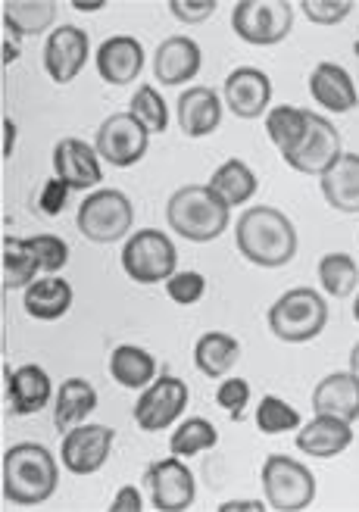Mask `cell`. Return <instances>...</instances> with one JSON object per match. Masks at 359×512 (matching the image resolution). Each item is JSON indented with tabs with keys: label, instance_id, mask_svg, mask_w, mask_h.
<instances>
[{
	"label": "cell",
	"instance_id": "6da1fadb",
	"mask_svg": "<svg viewBox=\"0 0 359 512\" xmlns=\"http://www.w3.org/2000/svg\"><path fill=\"white\" fill-rule=\"evenodd\" d=\"M238 250L247 263L278 269L294 260L297 253V232L294 222L275 207H250L235 228Z\"/></svg>",
	"mask_w": 359,
	"mask_h": 512
},
{
	"label": "cell",
	"instance_id": "7a4b0ae2",
	"mask_svg": "<svg viewBox=\"0 0 359 512\" xmlns=\"http://www.w3.org/2000/svg\"><path fill=\"white\" fill-rule=\"evenodd\" d=\"M57 491V459L41 444H16L4 453V497L16 506H38Z\"/></svg>",
	"mask_w": 359,
	"mask_h": 512
},
{
	"label": "cell",
	"instance_id": "3957f363",
	"mask_svg": "<svg viewBox=\"0 0 359 512\" xmlns=\"http://www.w3.org/2000/svg\"><path fill=\"white\" fill-rule=\"evenodd\" d=\"M166 219L185 241L207 244L228 228V207L207 185H185L169 197Z\"/></svg>",
	"mask_w": 359,
	"mask_h": 512
},
{
	"label": "cell",
	"instance_id": "277c9868",
	"mask_svg": "<svg viewBox=\"0 0 359 512\" xmlns=\"http://www.w3.org/2000/svg\"><path fill=\"white\" fill-rule=\"evenodd\" d=\"M325 322H328V303L313 288H294L285 297H278L269 310L272 335L288 344H306L319 338Z\"/></svg>",
	"mask_w": 359,
	"mask_h": 512
},
{
	"label": "cell",
	"instance_id": "5b68a950",
	"mask_svg": "<svg viewBox=\"0 0 359 512\" xmlns=\"http://www.w3.org/2000/svg\"><path fill=\"white\" fill-rule=\"evenodd\" d=\"M175 266H178L175 244L163 232H157V228H141L122 247V269L138 285L169 281L175 275Z\"/></svg>",
	"mask_w": 359,
	"mask_h": 512
},
{
	"label": "cell",
	"instance_id": "8992f818",
	"mask_svg": "<svg viewBox=\"0 0 359 512\" xmlns=\"http://www.w3.org/2000/svg\"><path fill=\"white\" fill-rule=\"evenodd\" d=\"M263 491L272 509L300 512L316 500V478L297 459L272 453L263 463Z\"/></svg>",
	"mask_w": 359,
	"mask_h": 512
},
{
	"label": "cell",
	"instance_id": "52a82bcc",
	"mask_svg": "<svg viewBox=\"0 0 359 512\" xmlns=\"http://www.w3.org/2000/svg\"><path fill=\"white\" fill-rule=\"evenodd\" d=\"M79 232L94 244H113L132 232L135 207L122 191H94L79 207Z\"/></svg>",
	"mask_w": 359,
	"mask_h": 512
},
{
	"label": "cell",
	"instance_id": "ba28073f",
	"mask_svg": "<svg viewBox=\"0 0 359 512\" xmlns=\"http://www.w3.org/2000/svg\"><path fill=\"white\" fill-rule=\"evenodd\" d=\"M294 25L288 0H241L232 10V29L241 41L256 47H272L285 41Z\"/></svg>",
	"mask_w": 359,
	"mask_h": 512
},
{
	"label": "cell",
	"instance_id": "9c48e42d",
	"mask_svg": "<svg viewBox=\"0 0 359 512\" xmlns=\"http://www.w3.org/2000/svg\"><path fill=\"white\" fill-rule=\"evenodd\" d=\"M188 406V384L175 375H160L135 403V425L141 431H166Z\"/></svg>",
	"mask_w": 359,
	"mask_h": 512
},
{
	"label": "cell",
	"instance_id": "30bf717a",
	"mask_svg": "<svg viewBox=\"0 0 359 512\" xmlns=\"http://www.w3.org/2000/svg\"><path fill=\"white\" fill-rule=\"evenodd\" d=\"M147 128L132 113L110 116L97 132V157H104L116 169H128L144 160Z\"/></svg>",
	"mask_w": 359,
	"mask_h": 512
},
{
	"label": "cell",
	"instance_id": "8fae6325",
	"mask_svg": "<svg viewBox=\"0 0 359 512\" xmlns=\"http://www.w3.org/2000/svg\"><path fill=\"white\" fill-rule=\"evenodd\" d=\"M144 481H147L153 506H157L160 512H185L194 503V494H197L194 475L175 453L169 459L153 463L144 472Z\"/></svg>",
	"mask_w": 359,
	"mask_h": 512
},
{
	"label": "cell",
	"instance_id": "7c38bea8",
	"mask_svg": "<svg viewBox=\"0 0 359 512\" xmlns=\"http://www.w3.org/2000/svg\"><path fill=\"white\" fill-rule=\"evenodd\" d=\"M113 441L116 434L107 425H79L63 438L60 459L72 475H94L97 469H104Z\"/></svg>",
	"mask_w": 359,
	"mask_h": 512
},
{
	"label": "cell",
	"instance_id": "4fadbf2b",
	"mask_svg": "<svg viewBox=\"0 0 359 512\" xmlns=\"http://www.w3.org/2000/svg\"><path fill=\"white\" fill-rule=\"evenodd\" d=\"M341 160V135L325 116H310V132H306L303 144L285 160L291 169L303 175H325L331 166Z\"/></svg>",
	"mask_w": 359,
	"mask_h": 512
},
{
	"label": "cell",
	"instance_id": "5bb4252c",
	"mask_svg": "<svg viewBox=\"0 0 359 512\" xmlns=\"http://www.w3.org/2000/svg\"><path fill=\"white\" fill-rule=\"evenodd\" d=\"M88 60V35L79 25H60L44 44V69L57 85H69Z\"/></svg>",
	"mask_w": 359,
	"mask_h": 512
},
{
	"label": "cell",
	"instance_id": "9a60e30c",
	"mask_svg": "<svg viewBox=\"0 0 359 512\" xmlns=\"http://www.w3.org/2000/svg\"><path fill=\"white\" fill-rule=\"evenodd\" d=\"M269 100L272 82L260 69L241 66L225 79V107L241 119H260L269 110Z\"/></svg>",
	"mask_w": 359,
	"mask_h": 512
},
{
	"label": "cell",
	"instance_id": "2e32d148",
	"mask_svg": "<svg viewBox=\"0 0 359 512\" xmlns=\"http://www.w3.org/2000/svg\"><path fill=\"white\" fill-rule=\"evenodd\" d=\"M144 69V47L132 35H116L100 44L97 50V72L110 85H128L135 82Z\"/></svg>",
	"mask_w": 359,
	"mask_h": 512
},
{
	"label": "cell",
	"instance_id": "e0dca14e",
	"mask_svg": "<svg viewBox=\"0 0 359 512\" xmlns=\"http://www.w3.org/2000/svg\"><path fill=\"white\" fill-rule=\"evenodd\" d=\"M54 172L69 188L79 191L104 182V169L97 163V153L79 138H66L54 147Z\"/></svg>",
	"mask_w": 359,
	"mask_h": 512
},
{
	"label": "cell",
	"instance_id": "ac0fdd59",
	"mask_svg": "<svg viewBox=\"0 0 359 512\" xmlns=\"http://www.w3.org/2000/svg\"><path fill=\"white\" fill-rule=\"evenodd\" d=\"M200 63L203 60H200L197 41H191L185 35H175L157 47V57H153V75H157L160 85H182V82H191L200 72Z\"/></svg>",
	"mask_w": 359,
	"mask_h": 512
},
{
	"label": "cell",
	"instance_id": "d6986e66",
	"mask_svg": "<svg viewBox=\"0 0 359 512\" xmlns=\"http://www.w3.org/2000/svg\"><path fill=\"white\" fill-rule=\"evenodd\" d=\"M316 416H335L341 422L359 419V378L353 372H335L319 381L313 391Z\"/></svg>",
	"mask_w": 359,
	"mask_h": 512
},
{
	"label": "cell",
	"instance_id": "ffe728a7",
	"mask_svg": "<svg viewBox=\"0 0 359 512\" xmlns=\"http://www.w3.org/2000/svg\"><path fill=\"white\" fill-rule=\"evenodd\" d=\"M54 384L41 366H22L16 372H7V400L16 416H35L50 403Z\"/></svg>",
	"mask_w": 359,
	"mask_h": 512
},
{
	"label": "cell",
	"instance_id": "44dd1931",
	"mask_svg": "<svg viewBox=\"0 0 359 512\" xmlns=\"http://www.w3.org/2000/svg\"><path fill=\"white\" fill-rule=\"evenodd\" d=\"M222 122V104L213 88H188L178 97V125L188 138H203L213 135Z\"/></svg>",
	"mask_w": 359,
	"mask_h": 512
},
{
	"label": "cell",
	"instance_id": "7402d4cb",
	"mask_svg": "<svg viewBox=\"0 0 359 512\" xmlns=\"http://www.w3.org/2000/svg\"><path fill=\"white\" fill-rule=\"evenodd\" d=\"M310 94L316 104L331 113H350L359 100V91L350 79V72L335 63H319L310 75Z\"/></svg>",
	"mask_w": 359,
	"mask_h": 512
},
{
	"label": "cell",
	"instance_id": "603a6c76",
	"mask_svg": "<svg viewBox=\"0 0 359 512\" xmlns=\"http://www.w3.org/2000/svg\"><path fill=\"white\" fill-rule=\"evenodd\" d=\"M353 444V431H350V422H341L335 416H316L310 425H306L300 434H297V447L310 456H319V459H331L344 453L347 447Z\"/></svg>",
	"mask_w": 359,
	"mask_h": 512
},
{
	"label": "cell",
	"instance_id": "cb8c5ba5",
	"mask_svg": "<svg viewBox=\"0 0 359 512\" xmlns=\"http://www.w3.org/2000/svg\"><path fill=\"white\" fill-rule=\"evenodd\" d=\"M322 194L328 207L359 213V153H341V160L322 175Z\"/></svg>",
	"mask_w": 359,
	"mask_h": 512
},
{
	"label": "cell",
	"instance_id": "d4e9b609",
	"mask_svg": "<svg viewBox=\"0 0 359 512\" xmlns=\"http://www.w3.org/2000/svg\"><path fill=\"white\" fill-rule=\"evenodd\" d=\"M25 313L32 319H41V322H54V319H63L72 306V288L69 281L63 278H41V281H32L29 288H25Z\"/></svg>",
	"mask_w": 359,
	"mask_h": 512
},
{
	"label": "cell",
	"instance_id": "484cf974",
	"mask_svg": "<svg viewBox=\"0 0 359 512\" xmlns=\"http://www.w3.org/2000/svg\"><path fill=\"white\" fill-rule=\"evenodd\" d=\"M97 409V391L91 388V381L85 378H66L57 391L54 403V425L60 431H69L75 425H82Z\"/></svg>",
	"mask_w": 359,
	"mask_h": 512
},
{
	"label": "cell",
	"instance_id": "4316f807",
	"mask_svg": "<svg viewBox=\"0 0 359 512\" xmlns=\"http://www.w3.org/2000/svg\"><path fill=\"white\" fill-rule=\"evenodd\" d=\"M310 116H313L310 110L288 107V104L269 110V116H266V132H269L272 144L278 147V153L285 160L303 144L306 132H310Z\"/></svg>",
	"mask_w": 359,
	"mask_h": 512
},
{
	"label": "cell",
	"instance_id": "83f0119b",
	"mask_svg": "<svg viewBox=\"0 0 359 512\" xmlns=\"http://www.w3.org/2000/svg\"><path fill=\"white\" fill-rule=\"evenodd\" d=\"M110 375H113V381L122 384V388L138 391L157 378V360L135 344H122L110 353Z\"/></svg>",
	"mask_w": 359,
	"mask_h": 512
},
{
	"label": "cell",
	"instance_id": "f1b7e54d",
	"mask_svg": "<svg viewBox=\"0 0 359 512\" xmlns=\"http://www.w3.org/2000/svg\"><path fill=\"white\" fill-rule=\"evenodd\" d=\"M241 360V344L225 331H207L194 347V363L207 378H222Z\"/></svg>",
	"mask_w": 359,
	"mask_h": 512
},
{
	"label": "cell",
	"instance_id": "f546056e",
	"mask_svg": "<svg viewBox=\"0 0 359 512\" xmlns=\"http://www.w3.org/2000/svg\"><path fill=\"white\" fill-rule=\"evenodd\" d=\"M57 16L54 0H7L4 4V25L13 32V38H29L50 29Z\"/></svg>",
	"mask_w": 359,
	"mask_h": 512
},
{
	"label": "cell",
	"instance_id": "4dcf8cb0",
	"mask_svg": "<svg viewBox=\"0 0 359 512\" xmlns=\"http://www.w3.org/2000/svg\"><path fill=\"white\" fill-rule=\"evenodd\" d=\"M228 210L232 207H241V203H247L253 194H256V175L247 163L241 160H228L222 163L213 178H210V185H207Z\"/></svg>",
	"mask_w": 359,
	"mask_h": 512
},
{
	"label": "cell",
	"instance_id": "1f68e13d",
	"mask_svg": "<svg viewBox=\"0 0 359 512\" xmlns=\"http://www.w3.org/2000/svg\"><path fill=\"white\" fill-rule=\"evenodd\" d=\"M41 269L38 253L29 241L4 238V285L13 288H29L35 281V272Z\"/></svg>",
	"mask_w": 359,
	"mask_h": 512
},
{
	"label": "cell",
	"instance_id": "d6a6232c",
	"mask_svg": "<svg viewBox=\"0 0 359 512\" xmlns=\"http://www.w3.org/2000/svg\"><path fill=\"white\" fill-rule=\"evenodd\" d=\"M319 281L331 297H350L359 285V269L353 256L347 253H328L319 263Z\"/></svg>",
	"mask_w": 359,
	"mask_h": 512
},
{
	"label": "cell",
	"instance_id": "836d02e7",
	"mask_svg": "<svg viewBox=\"0 0 359 512\" xmlns=\"http://www.w3.org/2000/svg\"><path fill=\"white\" fill-rule=\"evenodd\" d=\"M216 444H219L216 425L207 422V419H200V416H194V419H185L182 425H178V431L172 434V441H169V450L175 456H197V453L210 450Z\"/></svg>",
	"mask_w": 359,
	"mask_h": 512
},
{
	"label": "cell",
	"instance_id": "e575fe53",
	"mask_svg": "<svg viewBox=\"0 0 359 512\" xmlns=\"http://www.w3.org/2000/svg\"><path fill=\"white\" fill-rule=\"evenodd\" d=\"M132 113L144 128L147 135H163L166 125H169V110H166V100L160 97V91L153 85H141L132 97Z\"/></svg>",
	"mask_w": 359,
	"mask_h": 512
},
{
	"label": "cell",
	"instance_id": "d590c367",
	"mask_svg": "<svg viewBox=\"0 0 359 512\" xmlns=\"http://www.w3.org/2000/svg\"><path fill=\"white\" fill-rule=\"evenodd\" d=\"M256 428H260L263 434L294 431V428H300V413L291 403L269 394V397L260 400V406H256Z\"/></svg>",
	"mask_w": 359,
	"mask_h": 512
},
{
	"label": "cell",
	"instance_id": "8d00e7d4",
	"mask_svg": "<svg viewBox=\"0 0 359 512\" xmlns=\"http://www.w3.org/2000/svg\"><path fill=\"white\" fill-rule=\"evenodd\" d=\"M29 244L38 253L44 272H60L69 263V244L57 235H38V238H29Z\"/></svg>",
	"mask_w": 359,
	"mask_h": 512
},
{
	"label": "cell",
	"instance_id": "74e56055",
	"mask_svg": "<svg viewBox=\"0 0 359 512\" xmlns=\"http://www.w3.org/2000/svg\"><path fill=\"white\" fill-rule=\"evenodd\" d=\"M303 13L316 25H338L350 16V10L356 7L353 0H303Z\"/></svg>",
	"mask_w": 359,
	"mask_h": 512
},
{
	"label": "cell",
	"instance_id": "f35d334b",
	"mask_svg": "<svg viewBox=\"0 0 359 512\" xmlns=\"http://www.w3.org/2000/svg\"><path fill=\"white\" fill-rule=\"evenodd\" d=\"M203 291H207V278H203L200 272H175L166 281V294L182 306L197 303L203 297Z\"/></svg>",
	"mask_w": 359,
	"mask_h": 512
},
{
	"label": "cell",
	"instance_id": "ab89813d",
	"mask_svg": "<svg viewBox=\"0 0 359 512\" xmlns=\"http://www.w3.org/2000/svg\"><path fill=\"white\" fill-rule=\"evenodd\" d=\"M247 400H250V384L244 378H228L219 384V391H216V403L225 409V413H232V419L244 416Z\"/></svg>",
	"mask_w": 359,
	"mask_h": 512
},
{
	"label": "cell",
	"instance_id": "60d3db41",
	"mask_svg": "<svg viewBox=\"0 0 359 512\" xmlns=\"http://www.w3.org/2000/svg\"><path fill=\"white\" fill-rule=\"evenodd\" d=\"M216 0H169V10L178 22H203L216 13Z\"/></svg>",
	"mask_w": 359,
	"mask_h": 512
},
{
	"label": "cell",
	"instance_id": "b9f144b4",
	"mask_svg": "<svg viewBox=\"0 0 359 512\" xmlns=\"http://www.w3.org/2000/svg\"><path fill=\"white\" fill-rule=\"evenodd\" d=\"M69 191H72V188L63 182V178H50V182L44 185V191H41V200H38L41 213H44V216H60L63 207H66V194H69Z\"/></svg>",
	"mask_w": 359,
	"mask_h": 512
},
{
	"label": "cell",
	"instance_id": "7bdbcfd3",
	"mask_svg": "<svg viewBox=\"0 0 359 512\" xmlns=\"http://www.w3.org/2000/svg\"><path fill=\"white\" fill-rule=\"evenodd\" d=\"M141 509L144 506H141V494H138L135 484H125V488L116 494L113 506H110V512H141Z\"/></svg>",
	"mask_w": 359,
	"mask_h": 512
},
{
	"label": "cell",
	"instance_id": "ee69618b",
	"mask_svg": "<svg viewBox=\"0 0 359 512\" xmlns=\"http://www.w3.org/2000/svg\"><path fill=\"white\" fill-rule=\"evenodd\" d=\"M266 506L260 500H228L219 506V512H263Z\"/></svg>",
	"mask_w": 359,
	"mask_h": 512
},
{
	"label": "cell",
	"instance_id": "f6af8a7d",
	"mask_svg": "<svg viewBox=\"0 0 359 512\" xmlns=\"http://www.w3.org/2000/svg\"><path fill=\"white\" fill-rule=\"evenodd\" d=\"M13 144H16V125L7 119V122H4V157H7V160L13 157Z\"/></svg>",
	"mask_w": 359,
	"mask_h": 512
},
{
	"label": "cell",
	"instance_id": "bcb514c9",
	"mask_svg": "<svg viewBox=\"0 0 359 512\" xmlns=\"http://www.w3.org/2000/svg\"><path fill=\"white\" fill-rule=\"evenodd\" d=\"M75 10H82V13H94V10H100V7H107L104 4V0H97V4H82V0H75V4H72Z\"/></svg>",
	"mask_w": 359,
	"mask_h": 512
},
{
	"label": "cell",
	"instance_id": "7dc6e473",
	"mask_svg": "<svg viewBox=\"0 0 359 512\" xmlns=\"http://www.w3.org/2000/svg\"><path fill=\"white\" fill-rule=\"evenodd\" d=\"M350 372H353V375L359 378V344H356V347L350 350Z\"/></svg>",
	"mask_w": 359,
	"mask_h": 512
},
{
	"label": "cell",
	"instance_id": "c3c4849f",
	"mask_svg": "<svg viewBox=\"0 0 359 512\" xmlns=\"http://www.w3.org/2000/svg\"><path fill=\"white\" fill-rule=\"evenodd\" d=\"M16 60H19V50L10 47V44H4V63L10 66V63H16Z\"/></svg>",
	"mask_w": 359,
	"mask_h": 512
},
{
	"label": "cell",
	"instance_id": "681fc988",
	"mask_svg": "<svg viewBox=\"0 0 359 512\" xmlns=\"http://www.w3.org/2000/svg\"><path fill=\"white\" fill-rule=\"evenodd\" d=\"M353 319L359 322V297H356V306H353Z\"/></svg>",
	"mask_w": 359,
	"mask_h": 512
},
{
	"label": "cell",
	"instance_id": "f907efd6",
	"mask_svg": "<svg viewBox=\"0 0 359 512\" xmlns=\"http://www.w3.org/2000/svg\"><path fill=\"white\" fill-rule=\"evenodd\" d=\"M353 54L359 57V35H356V41H353Z\"/></svg>",
	"mask_w": 359,
	"mask_h": 512
}]
</instances>
